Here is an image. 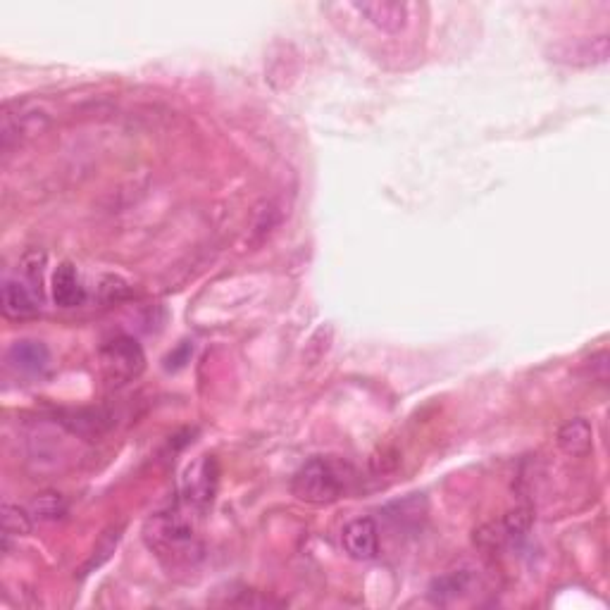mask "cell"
Masks as SVG:
<instances>
[{
  "label": "cell",
  "instance_id": "1",
  "mask_svg": "<svg viewBox=\"0 0 610 610\" xmlns=\"http://www.w3.org/2000/svg\"><path fill=\"white\" fill-rule=\"evenodd\" d=\"M194 510L189 506L170 508L163 513H155L153 518L143 525V541L160 560L179 565L191 563L196 553H201V546L196 541Z\"/></svg>",
  "mask_w": 610,
  "mask_h": 610
},
{
  "label": "cell",
  "instance_id": "2",
  "mask_svg": "<svg viewBox=\"0 0 610 610\" xmlns=\"http://www.w3.org/2000/svg\"><path fill=\"white\" fill-rule=\"evenodd\" d=\"M353 472L332 458H310L291 479V494L310 506H329L351 487Z\"/></svg>",
  "mask_w": 610,
  "mask_h": 610
},
{
  "label": "cell",
  "instance_id": "3",
  "mask_svg": "<svg viewBox=\"0 0 610 610\" xmlns=\"http://www.w3.org/2000/svg\"><path fill=\"white\" fill-rule=\"evenodd\" d=\"M98 358H101L105 382L112 384V387L134 382L136 377H141L143 367H146V356H143L141 344L134 336L127 334H117L105 341L101 351H98Z\"/></svg>",
  "mask_w": 610,
  "mask_h": 610
},
{
  "label": "cell",
  "instance_id": "4",
  "mask_svg": "<svg viewBox=\"0 0 610 610\" xmlns=\"http://www.w3.org/2000/svg\"><path fill=\"white\" fill-rule=\"evenodd\" d=\"M217 487H220V465L213 456L196 458L182 477V499L191 510H205L213 506Z\"/></svg>",
  "mask_w": 610,
  "mask_h": 610
},
{
  "label": "cell",
  "instance_id": "5",
  "mask_svg": "<svg viewBox=\"0 0 610 610\" xmlns=\"http://www.w3.org/2000/svg\"><path fill=\"white\" fill-rule=\"evenodd\" d=\"M549 58L568 67L606 65L610 58V39L608 34H599V36H577V39L558 41L549 48Z\"/></svg>",
  "mask_w": 610,
  "mask_h": 610
},
{
  "label": "cell",
  "instance_id": "6",
  "mask_svg": "<svg viewBox=\"0 0 610 610\" xmlns=\"http://www.w3.org/2000/svg\"><path fill=\"white\" fill-rule=\"evenodd\" d=\"M356 10L372 27L384 31V34H401L408 24L406 3H394V0H363V3H356Z\"/></svg>",
  "mask_w": 610,
  "mask_h": 610
},
{
  "label": "cell",
  "instance_id": "7",
  "mask_svg": "<svg viewBox=\"0 0 610 610\" xmlns=\"http://www.w3.org/2000/svg\"><path fill=\"white\" fill-rule=\"evenodd\" d=\"M341 544L353 560H375L379 556V529L375 520L358 518L348 522L341 534Z\"/></svg>",
  "mask_w": 610,
  "mask_h": 610
},
{
  "label": "cell",
  "instance_id": "8",
  "mask_svg": "<svg viewBox=\"0 0 610 610\" xmlns=\"http://www.w3.org/2000/svg\"><path fill=\"white\" fill-rule=\"evenodd\" d=\"M8 363L22 375H41L51 365V351L39 339H20L8 348Z\"/></svg>",
  "mask_w": 610,
  "mask_h": 610
},
{
  "label": "cell",
  "instance_id": "9",
  "mask_svg": "<svg viewBox=\"0 0 610 610\" xmlns=\"http://www.w3.org/2000/svg\"><path fill=\"white\" fill-rule=\"evenodd\" d=\"M475 584V575L472 570H451L444 572V575L434 577L432 584L427 589V599L437 606H448V603L463 599L465 594L472 589Z\"/></svg>",
  "mask_w": 610,
  "mask_h": 610
},
{
  "label": "cell",
  "instance_id": "10",
  "mask_svg": "<svg viewBox=\"0 0 610 610\" xmlns=\"http://www.w3.org/2000/svg\"><path fill=\"white\" fill-rule=\"evenodd\" d=\"M0 308H3V315L8 320H29V317L39 313V303H36L34 294L22 282H15V279H8L3 284Z\"/></svg>",
  "mask_w": 610,
  "mask_h": 610
},
{
  "label": "cell",
  "instance_id": "11",
  "mask_svg": "<svg viewBox=\"0 0 610 610\" xmlns=\"http://www.w3.org/2000/svg\"><path fill=\"white\" fill-rule=\"evenodd\" d=\"M53 301L60 308H79L86 301L82 279L72 263H60L53 272Z\"/></svg>",
  "mask_w": 610,
  "mask_h": 610
},
{
  "label": "cell",
  "instance_id": "12",
  "mask_svg": "<svg viewBox=\"0 0 610 610\" xmlns=\"http://www.w3.org/2000/svg\"><path fill=\"white\" fill-rule=\"evenodd\" d=\"M556 441L563 453H568L572 458H584L594 448V429H591L589 420L575 417V420H568L558 429Z\"/></svg>",
  "mask_w": 610,
  "mask_h": 610
},
{
  "label": "cell",
  "instance_id": "13",
  "mask_svg": "<svg viewBox=\"0 0 610 610\" xmlns=\"http://www.w3.org/2000/svg\"><path fill=\"white\" fill-rule=\"evenodd\" d=\"M31 515L48 522L62 520L67 515V501L60 494H55V491H46V494H41L39 499H34V503H31Z\"/></svg>",
  "mask_w": 610,
  "mask_h": 610
},
{
  "label": "cell",
  "instance_id": "14",
  "mask_svg": "<svg viewBox=\"0 0 610 610\" xmlns=\"http://www.w3.org/2000/svg\"><path fill=\"white\" fill-rule=\"evenodd\" d=\"M3 532H5V539L27 537V534L31 532V515L24 508L15 506V503H5L3 506Z\"/></svg>",
  "mask_w": 610,
  "mask_h": 610
},
{
  "label": "cell",
  "instance_id": "15",
  "mask_svg": "<svg viewBox=\"0 0 610 610\" xmlns=\"http://www.w3.org/2000/svg\"><path fill=\"white\" fill-rule=\"evenodd\" d=\"M122 529H124L122 525H117V527H110L108 532H103V537L98 539L96 549H93L91 560L84 565L82 575H86V572H91V570H96V568H101L105 560L112 556V551L117 549V544H120V539H122Z\"/></svg>",
  "mask_w": 610,
  "mask_h": 610
},
{
  "label": "cell",
  "instance_id": "16",
  "mask_svg": "<svg viewBox=\"0 0 610 610\" xmlns=\"http://www.w3.org/2000/svg\"><path fill=\"white\" fill-rule=\"evenodd\" d=\"M532 522H534L532 510L515 508V510H510L506 518H503L501 527H503V532H506L508 541H515V539L527 537V532L532 529Z\"/></svg>",
  "mask_w": 610,
  "mask_h": 610
}]
</instances>
